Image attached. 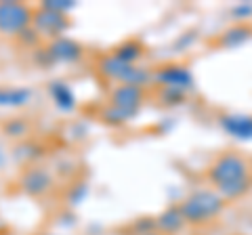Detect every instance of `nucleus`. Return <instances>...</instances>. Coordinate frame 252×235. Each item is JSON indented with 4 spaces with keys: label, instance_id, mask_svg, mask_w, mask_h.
Listing matches in <instances>:
<instances>
[{
    "label": "nucleus",
    "instance_id": "obj_1",
    "mask_svg": "<svg viewBox=\"0 0 252 235\" xmlns=\"http://www.w3.org/2000/svg\"><path fill=\"white\" fill-rule=\"evenodd\" d=\"M206 181L227 202L240 200L252 191V162L238 149H225L208 164Z\"/></svg>",
    "mask_w": 252,
    "mask_h": 235
},
{
    "label": "nucleus",
    "instance_id": "obj_2",
    "mask_svg": "<svg viewBox=\"0 0 252 235\" xmlns=\"http://www.w3.org/2000/svg\"><path fill=\"white\" fill-rule=\"evenodd\" d=\"M225 206H227V200L219 191L212 189V187L195 189L179 202V208L185 223L193 227H204V225L215 223L223 214Z\"/></svg>",
    "mask_w": 252,
    "mask_h": 235
},
{
    "label": "nucleus",
    "instance_id": "obj_3",
    "mask_svg": "<svg viewBox=\"0 0 252 235\" xmlns=\"http://www.w3.org/2000/svg\"><path fill=\"white\" fill-rule=\"evenodd\" d=\"M145 99V88L137 84H118L109 92V107H107V122L122 124L139 114Z\"/></svg>",
    "mask_w": 252,
    "mask_h": 235
},
{
    "label": "nucleus",
    "instance_id": "obj_4",
    "mask_svg": "<svg viewBox=\"0 0 252 235\" xmlns=\"http://www.w3.org/2000/svg\"><path fill=\"white\" fill-rule=\"evenodd\" d=\"M99 72L118 84H137L143 86V88L147 84H154L152 69L124 63V61L116 59L114 55H105V57L99 59Z\"/></svg>",
    "mask_w": 252,
    "mask_h": 235
},
{
    "label": "nucleus",
    "instance_id": "obj_5",
    "mask_svg": "<svg viewBox=\"0 0 252 235\" xmlns=\"http://www.w3.org/2000/svg\"><path fill=\"white\" fill-rule=\"evenodd\" d=\"M34 23V9L23 2L2 0L0 2V34H23Z\"/></svg>",
    "mask_w": 252,
    "mask_h": 235
},
{
    "label": "nucleus",
    "instance_id": "obj_6",
    "mask_svg": "<svg viewBox=\"0 0 252 235\" xmlns=\"http://www.w3.org/2000/svg\"><path fill=\"white\" fill-rule=\"evenodd\" d=\"M154 74V84H158L160 88H175V90H185L191 92L195 88V78L185 63H164L160 67L152 69Z\"/></svg>",
    "mask_w": 252,
    "mask_h": 235
},
{
    "label": "nucleus",
    "instance_id": "obj_7",
    "mask_svg": "<svg viewBox=\"0 0 252 235\" xmlns=\"http://www.w3.org/2000/svg\"><path fill=\"white\" fill-rule=\"evenodd\" d=\"M34 32L38 36H46V38H63L65 29L69 28V19L65 13H59L55 9H49V6H40L38 11H34V23H32Z\"/></svg>",
    "mask_w": 252,
    "mask_h": 235
},
{
    "label": "nucleus",
    "instance_id": "obj_8",
    "mask_svg": "<svg viewBox=\"0 0 252 235\" xmlns=\"http://www.w3.org/2000/svg\"><path fill=\"white\" fill-rule=\"evenodd\" d=\"M219 124L229 137L244 143L252 141V114H223Z\"/></svg>",
    "mask_w": 252,
    "mask_h": 235
},
{
    "label": "nucleus",
    "instance_id": "obj_9",
    "mask_svg": "<svg viewBox=\"0 0 252 235\" xmlns=\"http://www.w3.org/2000/svg\"><path fill=\"white\" fill-rule=\"evenodd\" d=\"M21 187H23V191H26L28 195L38 198V195H44V193L51 191L53 176L49 175V170H44V168H30V170L23 172Z\"/></svg>",
    "mask_w": 252,
    "mask_h": 235
},
{
    "label": "nucleus",
    "instance_id": "obj_10",
    "mask_svg": "<svg viewBox=\"0 0 252 235\" xmlns=\"http://www.w3.org/2000/svg\"><path fill=\"white\" fill-rule=\"evenodd\" d=\"M154 221H156V231L160 235H177V233L183 231V227L187 225L183 214H181L179 204L164 208Z\"/></svg>",
    "mask_w": 252,
    "mask_h": 235
},
{
    "label": "nucleus",
    "instance_id": "obj_11",
    "mask_svg": "<svg viewBox=\"0 0 252 235\" xmlns=\"http://www.w3.org/2000/svg\"><path fill=\"white\" fill-rule=\"evenodd\" d=\"M248 40H252L250 23H233L217 36V46H220V49H238Z\"/></svg>",
    "mask_w": 252,
    "mask_h": 235
},
{
    "label": "nucleus",
    "instance_id": "obj_12",
    "mask_svg": "<svg viewBox=\"0 0 252 235\" xmlns=\"http://www.w3.org/2000/svg\"><path fill=\"white\" fill-rule=\"evenodd\" d=\"M53 61H76L82 57V46L74 42L72 38H57V40H53L49 44V51Z\"/></svg>",
    "mask_w": 252,
    "mask_h": 235
},
{
    "label": "nucleus",
    "instance_id": "obj_13",
    "mask_svg": "<svg viewBox=\"0 0 252 235\" xmlns=\"http://www.w3.org/2000/svg\"><path fill=\"white\" fill-rule=\"evenodd\" d=\"M112 55L116 59L124 61V63L137 65V61L141 57H145V46L141 44L139 40H135V38H130V40H124L122 44H118L116 49L112 51Z\"/></svg>",
    "mask_w": 252,
    "mask_h": 235
},
{
    "label": "nucleus",
    "instance_id": "obj_14",
    "mask_svg": "<svg viewBox=\"0 0 252 235\" xmlns=\"http://www.w3.org/2000/svg\"><path fill=\"white\" fill-rule=\"evenodd\" d=\"M51 95H53L55 101H57L59 107H63V109L74 107V95H72V90H69L63 82H55L51 86Z\"/></svg>",
    "mask_w": 252,
    "mask_h": 235
},
{
    "label": "nucleus",
    "instance_id": "obj_15",
    "mask_svg": "<svg viewBox=\"0 0 252 235\" xmlns=\"http://www.w3.org/2000/svg\"><path fill=\"white\" fill-rule=\"evenodd\" d=\"M189 97L185 90H175V88H160V101L164 105H183Z\"/></svg>",
    "mask_w": 252,
    "mask_h": 235
},
{
    "label": "nucleus",
    "instance_id": "obj_16",
    "mask_svg": "<svg viewBox=\"0 0 252 235\" xmlns=\"http://www.w3.org/2000/svg\"><path fill=\"white\" fill-rule=\"evenodd\" d=\"M28 97V90H0V105H21Z\"/></svg>",
    "mask_w": 252,
    "mask_h": 235
},
{
    "label": "nucleus",
    "instance_id": "obj_17",
    "mask_svg": "<svg viewBox=\"0 0 252 235\" xmlns=\"http://www.w3.org/2000/svg\"><path fill=\"white\" fill-rule=\"evenodd\" d=\"M231 15H233L235 23H248L246 19L252 15V4H238V6H235V9L231 11Z\"/></svg>",
    "mask_w": 252,
    "mask_h": 235
},
{
    "label": "nucleus",
    "instance_id": "obj_18",
    "mask_svg": "<svg viewBox=\"0 0 252 235\" xmlns=\"http://www.w3.org/2000/svg\"><path fill=\"white\" fill-rule=\"evenodd\" d=\"M6 132L11 137H23L26 135V122H13V124H6Z\"/></svg>",
    "mask_w": 252,
    "mask_h": 235
},
{
    "label": "nucleus",
    "instance_id": "obj_19",
    "mask_svg": "<svg viewBox=\"0 0 252 235\" xmlns=\"http://www.w3.org/2000/svg\"><path fill=\"white\" fill-rule=\"evenodd\" d=\"M149 235H160V233H158V231H154V233H149Z\"/></svg>",
    "mask_w": 252,
    "mask_h": 235
},
{
    "label": "nucleus",
    "instance_id": "obj_20",
    "mask_svg": "<svg viewBox=\"0 0 252 235\" xmlns=\"http://www.w3.org/2000/svg\"><path fill=\"white\" fill-rule=\"evenodd\" d=\"M44 235H55V233H44Z\"/></svg>",
    "mask_w": 252,
    "mask_h": 235
},
{
    "label": "nucleus",
    "instance_id": "obj_21",
    "mask_svg": "<svg viewBox=\"0 0 252 235\" xmlns=\"http://www.w3.org/2000/svg\"><path fill=\"white\" fill-rule=\"evenodd\" d=\"M4 235H11V233H4Z\"/></svg>",
    "mask_w": 252,
    "mask_h": 235
},
{
    "label": "nucleus",
    "instance_id": "obj_22",
    "mask_svg": "<svg viewBox=\"0 0 252 235\" xmlns=\"http://www.w3.org/2000/svg\"><path fill=\"white\" fill-rule=\"evenodd\" d=\"M250 162H252V158H250Z\"/></svg>",
    "mask_w": 252,
    "mask_h": 235
}]
</instances>
